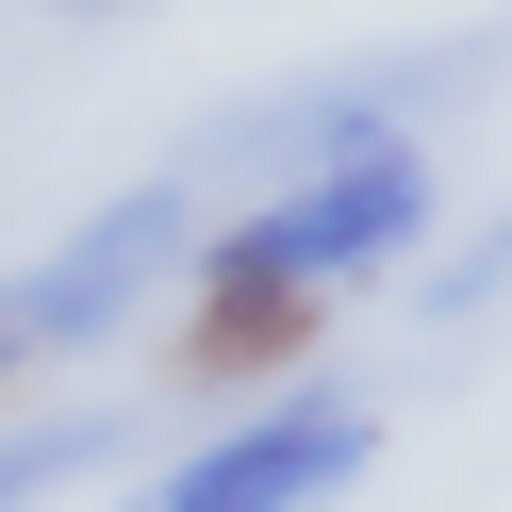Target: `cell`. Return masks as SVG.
<instances>
[{
    "mask_svg": "<svg viewBox=\"0 0 512 512\" xmlns=\"http://www.w3.org/2000/svg\"><path fill=\"white\" fill-rule=\"evenodd\" d=\"M364 397L347 380H298V397H265L248 430H215V446H182L166 479H149L133 512H331L347 479H364Z\"/></svg>",
    "mask_w": 512,
    "mask_h": 512,
    "instance_id": "cell-2",
    "label": "cell"
},
{
    "mask_svg": "<svg viewBox=\"0 0 512 512\" xmlns=\"http://www.w3.org/2000/svg\"><path fill=\"white\" fill-rule=\"evenodd\" d=\"M413 232H430V149H347V166H298L248 232H215L182 364H199V380L281 364V347L314 331V298H331V281H364V265H397Z\"/></svg>",
    "mask_w": 512,
    "mask_h": 512,
    "instance_id": "cell-1",
    "label": "cell"
},
{
    "mask_svg": "<svg viewBox=\"0 0 512 512\" xmlns=\"http://www.w3.org/2000/svg\"><path fill=\"white\" fill-rule=\"evenodd\" d=\"M182 248H199V199H182V182H133V199H100L34 281H0V298H17V331H34V364H50V347L133 331V314L182 281Z\"/></svg>",
    "mask_w": 512,
    "mask_h": 512,
    "instance_id": "cell-3",
    "label": "cell"
},
{
    "mask_svg": "<svg viewBox=\"0 0 512 512\" xmlns=\"http://www.w3.org/2000/svg\"><path fill=\"white\" fill-rule=\"evenodd\" d=\"M463 83H479V50H380V67L298 83V100H248V116H232V149H248V166H347V149H413V116L463 100Z\"/></svg>",
    "mask_w": 512,
    "mask_h": 512,
    "instance_id": "cell-4",
    "label": "cell"
},
{
    "mask_svg": "<svg viewBox=\"0 0 512 512\" xmlns=\"http://www.w3.org/2000/svg\"><path fill=\"white\" fill-rule=\"evenodd\" d=\"M496 281H512V215H496V232H463V248L430 265V314H479Z\"/></svg>",
    "mask_w": 512,
    "mask_h": 512,
    "instance_id": "cell-6",
    "label": "cell"
},
{
    "mask_svg": "<svg viewBox=\"0 0 512 512\" xmlns=\"http://www.w3.org/2000/svg\"><path fill=\"white\" fill-rule=\"evenodd\" d=\"M116 413H34V430H0V512H34V496H67V479H100L116 463Z\"/></svg>",
    "mask_w": 512,
    "mask_h": 512,
    "instance_id": "cell-5",
    "label": "cell"
},
{
    "mask_svg": "<svg viewBox=\"0 0 512 512\" xmlns=\"http://www.w3.org/2000/svg\"><path fill=\"white\" fill-rule=\"evenodd\" d=\"M17 364H34V331H17V298H0V380H17Z\"/></svg>",
    "mask_w": 512,
    "mask_h": 512,
    "instance_id": "cell-7",
    "label": "cell"
}]
</instances>
